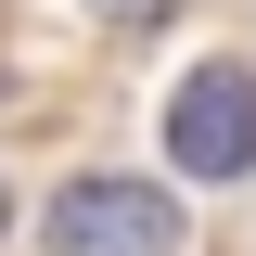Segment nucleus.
<instances>
[{
  "instance_id": "1",
  "label": "nucleus",
  "mask_w": 256,
  "mask_h": 256,
  "mask_svg": "<svg viewBox=\"0 0 256 256\" xmlns=\"http://www.w3.org/2000/svg\"><path fill=\"white\" fill-rule=\"evenodd\" d=\"M38 244L52 256H192V218L166 180H64Z\"/></svg>"
},
{
  "instance_id": "2",
  "label": "nucleus",
  "mask_w": 256,
  "mask_h": 256,
  "mask_svg": "<svg viewBox=\"0 0 256 256\" xmlns=\"http://www.w3.org/2000/svg\"><path fill=\"white\" fill-rule=\"evenodd\" d=\"M166 166L180 180H256V64H192L166 90Z\"/></svg>"
},
{
  "instance_id": "3",
  "label": "nucleus",
  "mask_w": 256,
  "mask_h": 256,
  "mask_svg": "<svg viewBox=\"0 0 256 256\" xmlns=\"http://www.w3.org/2000/svg\"><path fill=\"white\" fill-rule=\"evenodd\" d=\"M102 26H166V13H180V0H90Z\"/></svg>"
},
{
  "instance_id": "4",
  "label": "nucleus",
  "mask_w": 256,
  "mask_h": 256,
  "mask_svg": "<svg viewBox=\"0 0 256 256\" xmlns=\"http://www.w3.org/2000/svg\"><path fill=\"white\" fill-rule=\"evenodd\" d=\"M0 218H13V205H0Z\"/></svg>"
}]
</instances>
